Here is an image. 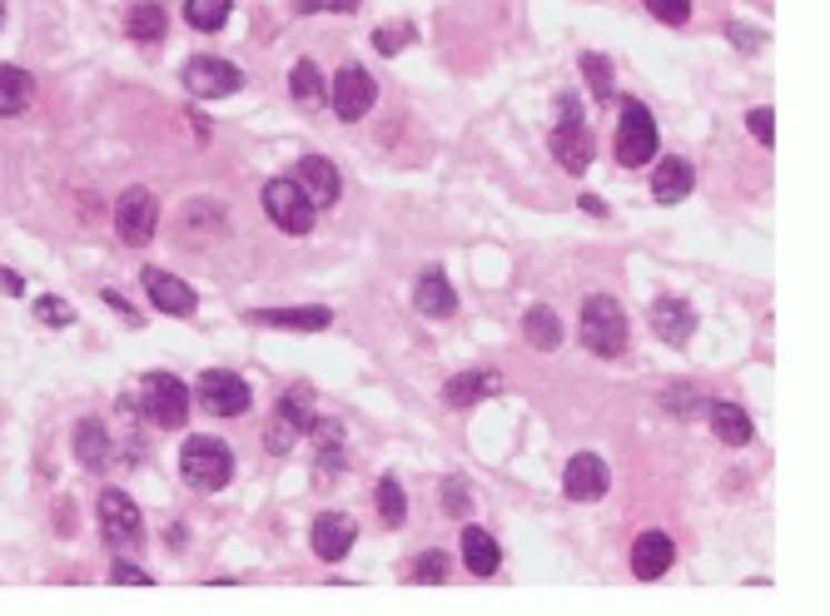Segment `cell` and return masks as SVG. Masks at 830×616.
I'll use <instances>...</instances> for the list:
<instances>
[{
  "label": "cell",
  "mask_w": 830,
  "mask_h": 616,
  "mask_svg": "<svg viewBox=\"0 0 830 616\" xmlns=\"http://www.w3.org/2000/svg\"><path fill=\"white\" fill-rule=\"evenodd\" d=\"M577 338L587 354L597 358H622L626 354V314L622 304L612 299V294H592L587 304H582V324H577Z\"/></svg>",
  "instance_id": "1"
},
{
  "label": "cell",
  "mask_w": 830,
  "mask_h": 616,
  "mask_svg": "<svg viewBox=\"0 0 830 616\" xmlns=\"http://www.w3.org/2000/svg\"><path fill=\"white\" fill-rule=\"evenodd\" d=\"M552 155H557V165L567 169V175H582V169H592V159H597V135H592L587 115H582V105L562 100L557 105V125H552Z\"/></svg>",
  "instance_id": "2"
},
{
  "label": "cell",
  "mask_w": 830,
  "mask_h": 616,
  "mask_svg": "<svg viewBox=\"0 0 830 616\" xmlns=\"http://www.w3.org/2000/svg\"><path fill=\"white\" fill-rule=\"evenodd\" d=\"M179 473H185V483L195 487V493H219V487H229V477H234L229 443L185 438V448H179Z\"/></svg>",
  "instance_id": "3"
},
{
  "label": "cell",
  "mask_w": 830,
  "mask_h": 616,
  "mask_svg": "<svg viewBox=\"0 0 830 616\" xmlns=\"http://www.w3.org/2000/svg\"><path fill=\"white\" fill-rule=\"evenodd\" d=\"M95 517H100L105 547H115L120 557H130V552L145 542V517H140V507H135L130 497L120 493V487H105L100 503H95Z\"/></svg>",
  "instance_id": "4"
},
{
  "label": "cell",
  "mask_w": 830,
  "mask_h": 616,
  "mask_svg": "<svg viewBox=\"0 0 830 616\" xmlns=\"http://www.w3.org/2000/svg\"><path fill=\"white\" fill-rule=\"evenodd\" d=\"M140 408L155 428H185L189 418V393L175 374H145L140 378Z\"/></svg>",
  "instance_id": "5"
},
{
  "label": "cell",
  "mask_w": 830,
  "mask_h": 616,
  "mask_svg": "<svg viewBox=\"0 0 830 616\" xmlns=\"http://www.w3.org/2000/svg\"><path fill=\"white\" fill-rule=\"evenodd\" d=\"M616 159H622L626 169H642L656 159V120L646 105L626 100L622 105V125H616Z\"/></svg>",
  "instance_id": "6"
},
{
  "label": "cell",
  "mask_w": 830,
  "mask_h": 616,
  "mask_svg": "<svg viewBox=\"0 0 830 616\" xmlns=\"http://www.w3.org/2000/svg\"><path fill=\"white\" fill-rule=\"evenodd\" d=\"M195 398H199V408L215 413V418H244V413L254 408L249 384H244L239 374H229V368H209V374H199Z\"/></svg>",
  "instance_id": "7"
},
{
  "label": "cell",
  "mask_w": 830,
  "mask_h": 616,
  "mask_svg": "<svg viewBox=\"0 0 830 616\" xmlns=\"http://www.w3.org/2000/svg\"><path fill=\"white\" fill-rule=\"evenodd\" d=\"M115 229H120L125 244H135V249H145V244L155 239L159 229V199L150 195V189H125L120 199H115Z\"/></svg>",
  "instance_id": "8"
},
{
  "label": "cell",
  "mask_w": 830,
  "mask_h": 616,
  "mask_svg": "<svg viewBox=\"0 0 830 616\" xmlns=\"http://www.w3.org/2000/svg\"><path fill=\"white\" fill-rule=\"evenodd\" d=\"M264 209H269V219L284 234H308L314 219H318V209L308 205L304 189L294 185V179H269V185H264Z\"/></svg>",
  "instance_id": "9"
},
{
  "label": "cell",
  "mask_w": 830,
  "mask_h": 616,
  "mask_svg": "<svg viewBox=\"0 0 830 616\" xmlns=\"http://www.w3.org/2000/svg\"><path fill=\"white\" fill-rule=\"evenodd\" d=\"M374 100H378V85H374L368 70H358V66H344V70H338V80L328 85V105H334V115L344 125L364 120V115L374 110Z\"/></svg>",
  "instance_id": "10"
},
{
  "label": "cell",
  "mask_w": 830,
  "mask_h": 616,
  "mask_svg": "<svg viewBox=\"0 0 830 616\" xmlns=\"http://www.w3.org/2000/svg\"><path fill=\"white\" fill-rule=\"evenodd\" d=\"M239 85H244L239 66H229V60H219V56H195L185 66V90L195 95V100H225Z\"/></svg>",
  "instance_id": "11"
},
{
  "label": "cell",
  "mask_w": 830,
  "mask_h": 616,
  "mask_svg": "<svg viewBox=\"0 0 830 616\" xmlns=\"http://www.w3.org/2000/svg\"><path fill=\"white\" fill-rule=\"evenodd\" d=\"M606 487H612V473H606V463L597 453H577V458L567 463V473H562V493H567L572 503H602Z\"/></svg>",
  "instance_id": "12"
},
{
  "label": "cell",
  "mask_w": 830,
  "mask_h": 616,
  "mask_svg": "<svg viewBox=\"0 0 830 616\" xmlns=\"http://www.w3.org/2000/svg\"><path fill=\"white\" fill-rule=\"evenodd\" d=\"M140 289L155 299V308H165L169 318H189L199 308V294L189 289L185 279H175V274L165 269H140Z\"/></svg>",
  "instance_id": "13"
},
{
  "label": "cell",
  "mask_w": 830,
  "mask_h": 616,
  "mask_svg": "<svg viewBox=\"0 0 830 616\" xmlns=\"http://www.w3.org/2000/svg\"><path fill=\"white\" fill-rule=\"evenodd\" d=\"M294 185L304 189V199L314 209H328V205H338V169L328 165L324 155H304L299 165H294Z\"/></svg>",
  "instance_id": "14"
},
{
  "label": "cell",
  "mask_w": 830,
  "mask_h": 616,
  "mask_svg": "<svg viewBox=\"0 0 830 616\" xmlns=\"http://www.w3.org/2000/svg\"><path fill=\"white\" fill-rule=\"evenodd\" d=\"M308 542H314V552L324 562H344L358 542V527H354V517H344V513H324L308 527Z\"/></svg>",
  "instance_id": "15"
},
{
  "label": "cell",
  "mask_w": 830,
  "mask_h": 616,
  "mask_svg": "<svg viewBox=\"0 0 830 616\" xmlns=\"http://www.w3.org/2000/svg\"><path fill=\"white\" fill-rule=\"evenodd\" d=\"M497 393H503V374H493V368H463L457 378H448L443 403L448 408H477V403L497 398Z\"/></svg>",
  "instance_id": "16"
},
{
  "label": "cell",
  "mask_w": 830,
  "mask_h": 616,
  "mask_svg": "<svg viewBox=\"0 0 830 616\" xmlns=\"http://www.w3.org/2000/svg\"><path fill=\"white\" fill-rule=\"evenodd\" d=\"M652 328H656V338L662 344H672V348H686L691 344V328H696V314H691V304H681V299H656L652 304Z\"/></svg>",
  "instance_id": "17"
},
{
  "label": "cell",
  "mask_w": 830,
  "mask_h": 616,
  "mask_svg": "<svg viewBox=\"0 0 830 616\" xmlns=\"http://www.w3.org/2000/svg\"><path fill=\"white\" fill-rule=\"evenodd\" d=\"M676 562V542L666 537V533H642L636 537V547H632V572L642 582H656V577H666V567Z\"/></svg>",
  "instance_id": "18"
},
{
  "label": "cell",
  "mask_w": 830,
  "mask_h": 616,
  "mask_svg": "<svg viewBox=\"0 0 830 616\" xmlns=\"http://www.w3.org/2000/svg\"><path fill=\"white\" fill-rule=\"evenodd\" d=\"M413 308H418L423 318H448L457 308V294L448 284V274L443 269H423L418 284H413Z\"/></svg>",
  "instance_id": "19"
},
{
  "label": "cell",
  "mask_w": 830,
  "mask_h": 616,
  "mask_svg": "<svg viewBox=\"0 0 830 616\" xmlns=\"http://www.w3.org/2000/svg\"><path fill=\"white\" fill-rule=\"evenodd\" d=\"M244 318L259 328H294V334H318V328L334 324L328 308H254V314H244Z\"/></svg>",
  "instance_id": "20"
},
{
  "label": "cell",
  "mask_w": 830,
  "mask_h": 616,
  "mask_svg": "<svg viewBox=\"0 0 830 616\" xmlns=\"http://www.w3.org/2000/svg\"><path fill=\"white\" fill-rule=\"evenodd\" d=\"M691 185H696V169L686 165V159H662V165L652 169V195L656 205H681V199L691 195Z\"/></svg>",
  "instance_id": "21"
},
{
  "label": "cell",
  "mask_w": 830,
  "mask_h": 616,
  "mask_svg": "<svg viewBox=\"0 0 830 616\" xmlns=\"http://www.w3.org/2000/svg\"><path fill=\"white\" fill-rule=\"evenodd\" d=\"M463 567H473V577H493L503 567V552L487 527H463Z\"/></svg>",
  "instance_id": "22"
},
{
  "label": "cell",
  "mask_w": 830,
  "mask_h": 616,
  "mask_svg": "<svg viewBox=\"0 0 830 616\" xmlns=\"http://www.w3.org/2000/svg\"><path fill=\"white\" fill-rule=\"evenodd\" d=\"M707 418H711V433H717L727 448H747L751 443V418H747V408H737V403H711Z\"/></svg>",
  "instance_id": "23"
},
{
  "label": "cell",
  "mask_w": 830,
  "mask_h": 616,
  "mask_svg": "<svg viewBox=\"0 0 830 616\" xmlns=\"http://www.w3.org/2000/svg\"><path fill=\"white\" fill-rule=\"evenodd\" d=\"M125 30H130V40H140V46H159L169 30V16L159 0H140V6H130V16H125Z\"/></svg>",
  "instance_id": "24"
},
{
  "label": "cell",
  "mask_w": 830,
  "mask_h": 616,
  "mask_svg": "<svg viewBox=\"0 0 830 616\" xmlns=\"http://www.w3.org/2000/svg\"><path fill=\"white\" fill-rule=\"evenodd\" d=\"M523 338L537 348V354H552V348L562 344V318L552 314L547 304H532L523 314Z\"/></svg>",
  "instance_id": "25"
},
{
  "label": "cell",
  "mask_w": 830,
  "mask_h": 616,
  "mask_svg": "<svg viewBox=\"0 0 830 616\" xmlns=\"http://www.w3.org/2000/svg\"><path fill=\"white\" fill-rule=\"evenodd\" d=\"M76 458H80V467H90V473H100V467L110 463V433H105L100 418H85L76 428Z\"/></svg>",
  "instance_id": "26"
},
{
  "label": "cell",
  "mask_w": 830,
  "mask_h": 616,
  "mask_svg": "<svg viewBox=\"0 0 830 616\" xmlns=\"http://www.w3.org/2000/svg\"><path fill=\"white\" fill-rule=\"evenodd\" d=\"M30 100H36V80L16 66H0V115L10 120V115H20Z\"/></svg>",
  "instance_id": "27"
},
{
  "label": "cell",
  "mask_w": 830,
  "mask_h": 616,
  "mask_svg": "<svg viewBox=\"0 0 830 616\" xmlns=\"http://www.w3.org/2000/svg\"><path fill=\"white\" fill-rule=\"evenodd\" d=\"M289 90H294V100H299L304 110H318V105L328 100L324 76H318L314 60H294V70H289Z\"/></svg>",
  "instance_id": "28"
},
{
  "label": "cell",
  "mask_w": 830,
  "mask_h": 616,
  "mask_svg": "<svg viewBox=\"0 0 830 616\" xmlns=\"http://www.w3.org/2000/svg\"><path fill=\"white\" fill-rule=\"evenodd\" d=\"M234 16V0H185V26L195 30H225Z\"/></svg>",
  "instance_id": "29"
},
{
  "label": "cell",
  "mask_w": 830,
  "mask_h": 616,
  "mask_svg": "<svg viewBox=\"0 0 830 616\" xmlns=\"http://www.w3.org/2000/svg\"><path fill=\"white\" fill-rule=\"evenodd\" d=\"M374 503H378V517H383V527H403V517H408V497H403V487H398V477H383L378 483V493H374Z\"/></svg>",
  "instance_id": "30"
},
{
  "label": "cell",
  "mask_w": 830,
  "mask_h": 616,
  "mask_svg": "<svg viewBox=\"0 0 830 616\" xmlns=\"http://www.w3.org/2000/svg\"><path fill=\"white\" fill-rule=\"evenodd\" d=\"M279 418L294 423L299 433L314 428V418H318V413H314V388H289V393H284V398H279Z\"/></svg>",
  "instance_id": "31"
},
{
  "label": "cell",
  "mask_w": 830,
  "mask_h": 616,
  "mask_svg": "<svg viewBox=\"0 0 830 616\" xmlns=\"http://www.w3.org/2000/svg\"><path fill=\"white\" fill-rule=\"evenodd\" d=\"M582 76H587L597 100H612V60L597 56V50H582Z\"/></svg>",
  "instance_id": "32"
},
{
  "label": "cell",
  "mask_w": 830,
  "mask_h": 616,
  "mask_svg": "<svg viewBox=\"0 0 830 616\" xmlns=\"http://www.w3.org/2000/svg\"><path fill=\"white\" fill-rule=\"evenodd\" d=\"M443 507H448V517H457V523L473 517V493H467L463 477H448V483H443Z\"/></svg>",
  "instance_id": "33"
},
{
  "label": "cell",
  "mask_w": 830,
  "mask_h": 616,
  "mask_svg": "<svg viewBox=\"0 0 830 616\" xmlns=\"http://www.w3.org/2000/svg\"><path fill=\"white\" fill-rule=\"evenodd\" d=\"M413 582H448V552H423L418 562H413Z\"/></svg>",
  "instance_id": "34"
},
{
  "label": "cell",
  "mask_w": 830,
  "mask_h": 616,
  "mask_svg": "<svg viewBox=\"0 0 830 616\" xmlns=\"http://www.w3.org/2000/svg\"><path fill=\"white\" fill-rule=\"evenodd\" d=\"M299 443H304V433L294 428V423H284L279 413H274V423H269V453H279V458H284V453H294Z\"/></svg>",
  "instance_id": "35"
},
{
  "label": "cell",
  "mask_w": 830,
  "mask_h": 616,
  "mask_svg": "<svg viewBox=\"0 0 830 616\" xmlns=\"http://www.w3.org/2000/svg\"><path fill=\"white\" fill-rule=\"evenodd\" d=\"M36 318L50 328H66L70 318H76V308H70L66 299H56V294H46V299H36Z\"/></svg>",
  "instance_id": "36"
},
{
  "label": "cell",
  "mask_w": 830,
  "mask_h": 616,
  "mask_svg": "<svg viewBox=\"0 0 830 616\" xmlns=\"http://www.w3.org/2000/svg\"><path fill=\"white\" fill-rule=\"evenodd\" d=\"M646 10H652L662 26H686L691 20V0H642Z\"/></svg>",
  "instance_id": "37"
},
{
  "label": "cell",
  "mask_w": 830,
  "mask_h": 616,
  "mask_svg": "<svg viewBox=\"0 0 830 616\" xmlns=\"http://www.w3.org/2000/svg\"><path fill=\"white\" fill-rule=\"evenodd\" d=\"M374 46L383 56H398L403 46H413V26H388V30H374Z\"/></svg>",
  "instance_id": "38"
},
{
  "label": "cell",
  "mask_w": 830,
  "mask_h": 616,
  "mask_svg": "<svg viewBox=\"0 0 830 616\" xmlns=\"http://www.w3.org/2000/svg\"><path fill=\"white\" fill-rule=\"evenodd\" d=\"M747 130H751L761 145H775V115L761 105V110H751V115H747Z\"/></svg>",
  "instance_id": "39"
},
{
  "label": "cell",
  "mask_w": 830,
  "mask_h": 616,
  "mask_svg": "<svg viewBox=\"0 0 830 616\" xmlns=\"http://www.w3.org/2000/svg\"><path fill=\"white\" fill-rule=\"evenodd\" d=\"M727 36L737 40V46H747V50H761V46H765V36H761V30L741 26V20H731V26H727Z\"/></svg>",
  "instance_id": "40"
},
{
  "label": "cell",
  "mask_w": 830,
  "mask_h": 616,
  "mask_svg": "<svg viewBox=\"0 0 830 616\" xmlns=\"http://www.w3.org/2000/svg\"><path fill=\"white\" fill-rule=\"evenodd\" d=\"M294 6L308 10V16H314V10H338V16H348V10H358V0H294Z\"/></svg>",
  "instance_id": "41"
},
{
  "label": "cell",
  "mask_w": 830,
  "mask_h": 616,
  "mask_svg": "<svg viewBox=\"0 0 830 616\" xmlns=\"http://www.w3.org/2000/svg\"><path fill=\"white\" fill-rule=\"evenodd\" d=\"M115 582H125V587H150V577H145L135 562H120V567H115Z\"/></svg>",
  "instance_id": "42"
},
{
  "label": "cell",
  "mask_w": 830,
  "mask_h": 616,
  "mask_svg": "<svg viewBox=\"0 0 830 616\" xmlns=\"http://www.w3.org/2000/svg\"><path fill=\"white\" fill-rule=\"evenodd\" d=\"M56 523H60L56 533H60V537H70V533H76V507H70V503H60V507H56Z\"/></svg>",
  "instance_id": "43"
},
{
  "label": "cell",
  "mask_w": 830,
  "mask_h": 616,
  "mask_svg": "<svg viewBox=\"0 0 830 616\" xmlns=\"http://www.w3.org/2000/svg\"><path fill=\"white\" fill-rule=\"evenodd\" d=\"M0 294L20 299V294H26V279H20V274H10V269H0Z\"/></svg>",
  "instance_id": "44"
},
{
  "label": "cell",
  "mask_w": 830,
  "mask_h": 616,
  "mask_svg": "<svg viewBox=\"0 0 830 616\" xmlns=\"http://www.w3.org/2000/svg\"><path fill=\"white\" fill-rule=\"evenodd\" d=\"M577 209H587V215H592V219H606V215H612V209H606V205H602V199H597V195H582V205H577Z\"/></svg>",
  "instance_id": "45"
},
{
  "label": "cell",
  "mask_w": 830,
  "mask_h": 616,
  "mask_svg": "<svg viewBox=\"0 0 830 616\" xmlns=\"http://www.w3.org/2000/svg\"><path fill=\"white\" fill-rule=\"evenodd\" d=\"M0 26H6V0H0Z\"/></svg>",
  "instance_id": "46"
}]
</instances>
